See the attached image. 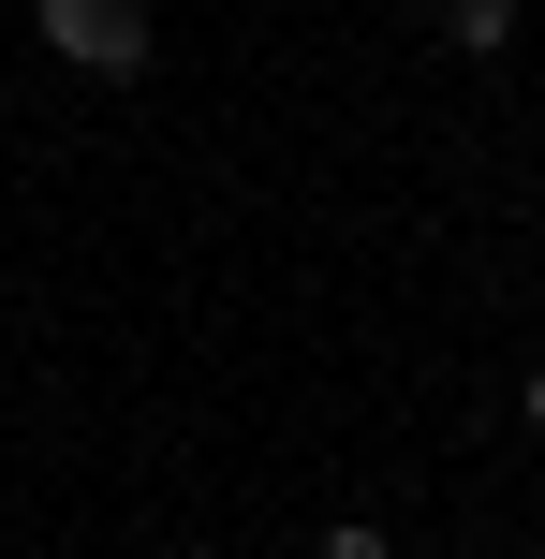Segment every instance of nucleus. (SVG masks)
<instances>
[{"label": "nucleus", "mask_w": 545, "mask_h": 559, "mask_svg": "<svg viewBox=\"0 0 545 559\" xmlns=\"http://www.w3.org/2000/svg\"><path fill=\"white\" fill-rule=\"evenodd\" d=\"M310 559H399V545H383V531H369V515H340V531H324Z\"/></svg>", "instance_id": "7ed1b4c3"}, {"label": "nucleus", "mask_w": 545, "mask_h": 559, "mask_svg": "<svg viewBox=\"0 0 545 559\" xmlns=\"http://www.w3.org/2000/svg\"><path fill=\"white\" fill-rule=\"evenodd\" d=\"M442 29H458V59H501L517 45V0H442Z\"/></svg>", "instance_id": "f03ea898"}, {"label": "nucleus", "mask_w": 545, "mask_h": 559, "mask_svg": "<svg viewBox=\"0 0 545 559\" xmlns=\"http://www.w3.org/2000/svg\"><path fill=\"white\" fill-rule=\"evenodd\" d=\"M29 29L88 74H147V0H29Z\"/></svg>", "instance_id": "f257e3e1"}, {"label": "nucleus", "mask_w": 545, "mask_h": 559, "mask_svg": "<svg viewBox=\"0 0 545 559\" xmlns=\"http://www.w3.org/2000/svg\"><path fill=\"white\" fill-rule=\"evenodd\" d=\"M517 413H531V427H545V368H531V383H517Z\"/></svg>", "instance_id": "20e7f679"}]
</instances>
